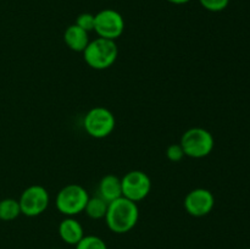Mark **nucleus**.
<instances>
[{
    "label": "nucleus",
    "instance_id": "nucleus-6",
    "mask_svg": "<svg viewBox=\"0 0 250 249\" xmlns=\"http://www.w3.org/2000/svg\"><path fill=\"white\" fill-rule=\"evenodd\" d=\"M94 31L100 38L116 41L125 31L124 17L114 9L102 10L95 14Z\"/></svg>",
    "mask_w": 250,
    "mask_h": 249
},
{
    "label": "nucleus",
    "instance_id": "nucleus-3",
    "mask_svg": "<svg viewBox=\"0 0 250 249\" xmlns=\"http://www.w3.org/2000/svg\"><path fill=\"white\" fill-rule=\"evenodd\" d=\"M185 155L192 159H203L214 150V136L203 127H192L181 137L180 142Z\"/></svg>",
    "mask_w": 250,
    "mask_h": 249
},
{
    "label": "nucleus",
    "instance_id": "nucleus-5",
    "mask_svg": "<svg viewBox=\"0 0 250 249\" xmlns=\"http://www.w3.org/2000/svg\"><path fill=\"white\" fill-rule=\"evenodd\" d=\"M116 126L115 115L109 109L97 106L90 109L83 120V127L90 137L97 139L106 138Z\"/></svg>",
    "mask_w": 250,
    "mask_h": 249
},
{
    "label": "nucleus",
    "instance_id": "nucleus-4",
    "mask_svg": "<svg viewBox=\"0 0 250 249\" xmlns=\"http://www.w3.org/2000/svg\"><path fill=\"white\" fill-rule=\"evenodd\" d=\"M88 199H89V194L85 188L72 183L59 190L55 205L56 209L65 216H76L84 211Z\"/></svg>",
    "mask_w": 250,
    "mask_h": 249
},
{
    "label": "nucleus",
    "instance_id": "nucleus-20",
    "mask_svg": "<svg viewBox=\"0 0 250 249\" xmlns=\"http://www.w3.org/2000/svg\"><path fill=\"white\" fill-rule=\"evenodd\" d=\"M247 249H250V248H247Z\"/></svg>",
    "mask_w": 250,
    "mask_h": 249
},
{
    "label": "nucleus",
    "instance_id": "nucleus-7",
    "mask_svg": "<svg viewBox=\"0 0 250 249\" xmlns=\"http://www.w3.org/2000/svg\"><path fill=\"white\" fill-rule=\"evenodd\" d=\"M49 193L43 186H29L22 192L19 199L21 214L28 217L39 216L49 207Z\"/></svg>",
    "mask_w": 250,
    "mask_h": 249
},
{
    "label": "nucleus",
    "instance_id": "nucleus-12",
    "mask_svg": "<svg viewBox=\"0 0 250 249\" xmlns=\"http://www.w3.org/2000/svg\"><path fill=\"white\" fill-rule=\"evenodd\" d=\"M99 197L105 202L110 203L122 197L121 178L115 175H106L100 180L99 183Z\"/></svg>",
    "mask_w": 250,
    "mask_h": 249
},
{
    "label": "nucleus",
    "instance_id": "nucleus-10",
    "mask_svg": "<svg viewBox=\"0 0 250 249\" xmlns=\"http://www.w3.org/2000/svg\"><path fill=\"white\" fill-rule=\"evenodd\" d=\"M60 238L70 246H76L84 237V231L78 220L73 216H66L59 225Z\"/></svg>",
    "mask_w": 250,
    "mask_h": 249
},
{
    "label": "nucleus",
    "instance_id": "nucleus-17",
    "mask_svg": "<svg viewBox=\"0 0 250 249\" xmlns=\"http://www.w3.org/2000/svg\"><path fill=\"white\" fill-rule=\"evenodd\" d=\"M199 2L208 11L220 12L229 6V0H199Z\"/></svg>",
    "mask_w": 250,
    "mask_h": 249
},
{
    "label": "nucleus",
    "instance_id": "nucleus-8",
    "mask_svg": "<svg viewBox=\"0 0 250 249\" xmlns=\"http://www.w3.org/2000/svg\"><path fill=\"white\" fill-rule=\"evenodd\" d=\"M122 197L138 203L146 199L151 190L150 177L146 172L133 170L127 172L121 178Z\"/></svg>",
    "mask_w": 250,
    "mask_h": 249
},
{
    "label": "nucleus",
    "instance_id": "nucleus-2",
    "mask_svg": "<svg viewBox=\"0 0 250 249\" xmlns=\"http://www.w3.org/2000/svg\"><path fill=\"white\" fill-rule=\"evenodd\" d=\"M119 56V48L115 41L104 38H95L88 43L83 50V59L90 68L106 70L115 63Z\"/></svg>",
    "mask_w": 250,
    "mask_h": 249
},
{
    "label": "nucleus",
    "instance_id": "nucleus-18",
    "mask_svg": "<svg viewBox=\"0 0 250 249\" xmlns=\"http://www.w3.org/2000/svg\"><path fill=\"white\" fill-rule=\"evenodd\" d=\"M166 156H167L168 160L172 161V163H178V161L182 160L186 155L182 146H181V144L178 143V144H171V145L168 146L167 150H166Z\"/></svg>",
    "mask_w": 250,
    "mask_h": 249
},
{
    "label": "nucleus",
    "instance_id": "nucleus-9",
    "mask_svg": "<svg viewBox=\"0 0 250 249\" xmlns=\"http://www.w3.org/2000/svg\"><path fill=\"white\" fill-rule=\"evenodd\" d=\"M183 205L190 216H207L214 209L215 197L207 188H195L186 195Z\"/></svg>",
    "mask_w": 250,
    "mask_h": 249
},
{
    "label": "nucleus",
    "instance_id": "nucleus-11",
    "mask_svg": "<svg viewBox=\"0 0 250 249\" xmlns=\"http://www.w3.org/2000/svg\"><path fill=\"white\" fill-rule=\"evenodd\" d=\"M63 42L71 50L83 53V50L87 48L90 41L88 32H85L84 29H82L75 23L66 28L65 33H63Z\"/></svg>",
    "mask_w": 250,
    "mask_h": 249
},
{
    "label": "nucleus",
    "instance_id": "nucleus-19",
    "mask_svg": "<svg viewBox=\"0 0 250 249\" xmlns=\"http://www.w3.org/2000/svg\"><path fill=\"white\" fill-rule=\"evenodd\" d=\"M168 2H171V4H175V5H185L187 4V2H189L190 0H167Z\"/></svg>",
    "mask_w": 250,
    "mask_h": 249
},
{
    "label": "nucleus",
    "instance_id": "nucleus-14",
    "mask_svg": "<svg viewBox=\"0 0 250 249\" xmlns=\"http://www.w3.org/2000/svg\"><path fill=\"white\" fill-rule=\"evenodd\" d=\"M21 215L19 200L14 198H5L0 200V220L1 221H12Z\"/></svg>",
    "mask_w": 250,
    "mask_h": 249
},
{
    "label": "nucleus",
    "instance_id": "nucleus-15",
    "mask_svg": "<svg viewBox=\"0 0 250 249\" xmlns=\"http://www.w3.org/2000/svg\"><path fill=\"white\" fill-rule=\"evenodd\" d=\"M75 247L76 249H107L106 243L100 237L93 234L83 237Z\"/></svg>",
    "mask_w": 250,
    "mask_h": 249
},
{
    "label": "nucleus",
    "instance_id": "nucleus-16",
    "mask_svg": "<svg viewBox=\"0 0 250 249\" xmlns=\"http://www.w3.org/2000/svg\"><path fill=\"white\" fill-rule=\"evenodd\" d=\"M94 22L95 15L90 14V12H83V14L78 15L77 19H76V24L88 33L90 31H94Z\"/></svg>",
    "mask_w": 250,
    "mask_h": 249
},
{
    "label": "nucleus",
    "instance_id": "nucleus-1",
    "mask_svg": "<svg viewBox=\"0 0 250 249\" xmlns=\"http://www.w3.org/2000/svg\"><path fill=\"white\" fill-rule=\"evenodd\" d=\"M104 219L110 231L117 234L127 233L134 228L138 222V205L127 198L121 197L109 203Z\"/></svg>",
    "mask_w": 250,
    "mask_h": 249
},
{
    "label": "nucleus",
    "instance_id": "nucleus-13",
    "mask_svg": "<svg viewBox=\"0 0 250 249\" xmlns=\"http://www.w3.org/2000/svg\"><path fill=\"white\" fill-rule=\"evenodd\" d=\"M107 205H109V203L105 202L99 195L89 197L87 205L84 208V212L88 215V217L93 220L104 219L107 211Z\"/></svg>",
    "mask_w": 250,
    "mask_h": 249
}]
</instances>
